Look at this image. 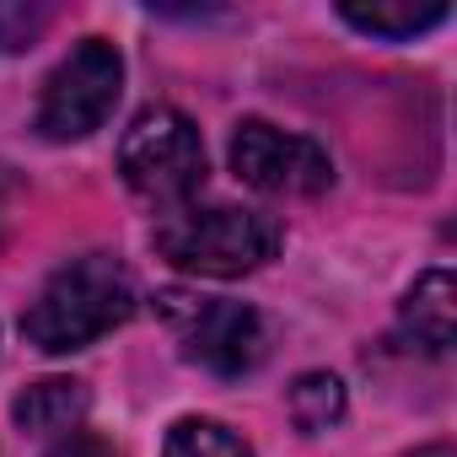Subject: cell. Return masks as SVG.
<instances>
[{
  "label": "cell",
  "mask_w": 457,
  "mask_h": 457,
  "mask_svg": "<svg viewBox=\"0 0 457 457\" xmlns=\"http://www.w3.org/2000/svg\"><path fill=\"white\" fill-rule=\"evenodd\" d=\"M119 87H124V60L108 38H81L60 65L54 76L44 81V97H38V135L44 140H87L92 129L108 124L113 103H119Z\"/></svg>",
  "instance_id": "obj_4"
},
{
  "label": "cell",
  "mask_w": 457,
  "mask_h": 457,
  "mask_svg": "<svg viewBox=\"0 0 457 457\" xmlns=\"http://www.w3.org/2000/svg\"><path fill=\"white\" fill-rule=\"evenodd\" d=\"M403 334L430 350V355H446L452 339H457V286L446 270H430L414 280V291L403 296Z\"/></svg>",
  "instance_id": "obj_7"
},
{
  "label": "cell",
  "mask_w": 457,
  "mask_h": 457,
  "mask_svg": "<svg viewBox=\"0 0 457 457\" xmlns=\"http://www.w3.org/2000/svg\"><path fill=\"white\" fill-rule=\"evenodd\" d=\"M12 22V33L6 38H0V49H22V44H33V33L44 28V12H6V6H0V28H6Z\"/></svg>",
  "instance_id": "obj_12"
},
{
  "label": "cell",
  "mask_w": 457,
  "mask_h": 457,
  "mask_svg": "<svg viewBox=\"0 0 457 457\" xmlns=\"http://www.w3.org/2000/svg\"><path fill=\"white\" fill-rule=\"evenodd\" d=\"M232 172L259 188V194H280V199H312L334 183V162L318 140L275 129L264 119H243L232 135Z\"/></svg>",
  "instance_id": "obj_6"
},
{
  "label": "cell",
  "mask_w": 457,
  "mask_h": 457,
  "mask_svg": "<svg viewBox=\"0 0 457 457\" xmlns=\"http://www.w3.org/2000/svg\"><path fill=\"white\" fill-rule=\"evenodd\" d=\"M119 172L140 199L178 204L204 183V140L178 108H145L119 140Z\"/></svg>",
  "instance_id": "obj_3"
},
{
  "label": "cell",
  "mask_w": 457,
  "mask_h": 457,
  "mask_svg": "<svg viewBox=\"0 0 457 457\" xmlns=\"http://www.w3.org/2000/svg\"><path fill=\"white\" fill-rule=\"evenodd\" d=\"M129 312H135L129 275L113 259L87 253V259H71L65 270L49 275V286L38 291V302L22 312V334L44 355H71V350L97 345L119 323H129Z\"/></svg>",
  "instance_id": "obj_1"
},
{
  "label": "cell",
  "mask_w": 457,
  "mask_h": 457,
  "mask_svg": "<svg viewBox=\"0 0 457 457\" xmlns=\"http://www.w3.org/2000/svg\"><path fill=\"white\" fill-rule=\"evenodd\" d=\"M12 414H17L22 430H38V436L65 430V436H71V430L81 425V414H87V387L71 382V377H44V382H33V387L12 403Z\"/></svg>",
  "instance_id": "obj_9"
},
{
  "label": "cell",
  "mask_w": 457,
  "mask_h": 457,
  "mask_svg": "<svg viewBox=\"0 0 457 457\" xmlns=\"http://www.w3.org/2000/svg\"><path fill=\"white\" fill-rule=\"evenodd\" d=\"M12 194H17V183H12L6 167H0V232H6V220H12Z\"/></svg>",
  "instance_id": "obj_14"
},
{
  "label": "cell",
  "mask_w": 457,
  "mask_h": 457,
  "mask_svg": "<svg viewBox=\"0 0 457 457\" xmlns=\"http://www.w3.org/2000/svg\"><path fill=\"white\" fill-rule=\"evenodd\" d=\"M162 457H253L237 430H226L220 420H178L167 430Z\"/></svg>",
  "instance_id": "obj_11"
},
{
  "label": "cell",
  "mask_w": 457,
  "mask_h": 457,
  "mask_svg": "<svg viewBox=\"0 0 457 457\" xmlns=\"http://www.w3.org/2000/svg\"><path fill=\"white\" fill-rule=\"evenodd\" d=\"M156 253L188 275L210 280H237L264 270L280 253V220L264 210H237V204H210V210H178L162 215L151 232Z\"/></svg>",
  "instance_id": "obj_2"
},
{
  "label": "cell",
  "mask_w": 457,
  "mask_h": 457,
  "mask_svg": "<svg viewBox=\"0 0 457 457\" xmlns=\"http://www.w3.org/2000/svg\"><path fill=\"white\" fill-rule=\"evenodd\" d=\"M49 457H119V452H113L103 436H92V430H71V436H65Z\"/></svg>",
  "instance_id": "obj_13"
},
{
  "label": "cell",
  "mask_w": 457,
  "mask_h": 457,
  "mask_svg": "<svg viewBox=\"0 0 457 457\" xmlns=\"http://www.w3.org/2000/svg\"><path fill=\"white\" fill-rule=\"evenodd\" d=\"M291 420H296L307 436L339 425V420H345V382L328 377V371H307V377H296V387H291Z\"/></svg>",
  "instance_id": "obj_10"
},
{
  "label": "cell",
  "mask_w": 457,
  "mask_h": 457,
  "mask_svg": "<svg viewBox=\"0 0 457 457\" xmlns=\"http://www.w3.org/2000/svg\"><path fill=\"white\" fill-rule=\"evenodd\" d=\"M162 318L172 323V334L183 339V355L215 377H248L264 350V318L243 302H215V296H188V291H162Z\"/></svg>",
  "instance_id": "obj_5"
},
{
  "label": "cell",
  "mask_w": 457,
  "mask_h": 457,
  "mask_svg": "<svg viewBox=\"0 0 457 457\" xmlns=\"http://www.w3.org/2000/svg\"><path fill=\"white\" fill-rule=\"evenodd\" d=\"M414 457H457V452H452V446H446V441H436V446H420V452H414Z\"/></svg>",
  "instance_id": "obj_15"
},
{
  "label": "cell",
  "mask_w": 457,
  "mask_h": 457,
  "mask_svg": "<svg viewBox=\"0 0 457 457\" xmlns=\"http://www.w3.org/2000/svg\"><path fill=\"white\" fill-rule=\"evenodd\" d=\"M339 17L371 38H414V33H430L441 28L452 12H446V0H345Z\"/></svg>",
  "instance_id": "obj_8"
}]
</instances>
